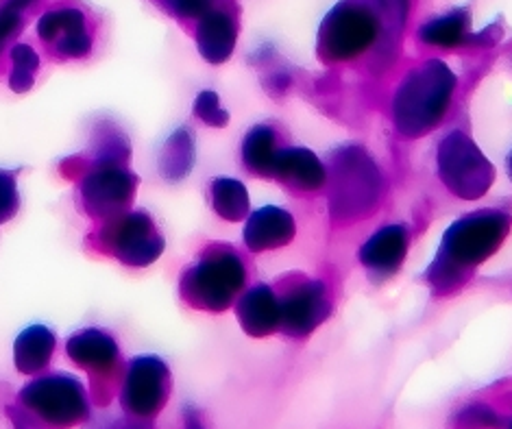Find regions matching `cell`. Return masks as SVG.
I'll return each instance as SVG.
<instances>
[{"mask_svg":"<svg viewBox=\"0 0 512 429\" xmlns=\"http://www.w3.org/2000/svg\"><path fill=\"white\" fill-rule=\"evenodd\" d=\"M508 229L510 216L497 210L473 212L451 225L428 273L434 292L456 290L469 268L489 260L502 247Z\"/></svg>","mask_w":512,"mask_h":429,"instance_id":"1","label":"cell"},{"mask_svg":"<svg viewBox=\"0 0 512 429\" xmlns=\"http://www.w3.org/2000/svg\"><path fill=\"white\" fill-rule=\"evenodd\" d=\"M456 77L443 61L430 59L401 81L393 101L397 131L406 138L428 136L445 118Z\"/></svg>","mask_w":512,"mask_h":429,"instance_id":"2","label":"cell"},{"mask_svg":"<svg viewBox=\"0 0 512 429\" xmlns=\"http://www.w3.org/2000/svg\"><path fill=\"white\" fill-rule=\"evenodd\" d=\"M332 186H329V212L343 223H358L371 214L382 196V175L367 151L347 146L332 157Z\"/></svg>","mask_w":512,"mask_h":429,"instance_id":"3","label":"cell"},{"mask_svg":"<svg viewBox=\"0 0 512 429\" xmlns=\"http://www.w3.org/2000/svg\"><path fill=\"white\" fill-rule=\"evenodd\" d=\"M247 284V266L229 247H212L181 281L184 297L199 310L221 312Z\"/></svg>","mask_w":512,"mask_h":429,"instance_id":"4","label":"cell"},{"mask_svg":"<svg viewBox=\"0 0 512 429\" xmlns=\"http://www.w3.org/2000/svg\"><path fill=\"white\" fill-rule=\"evenodd\" d=\"M382 33V20L375 11L358 0L338 3L321 24L319 55L325 61L356 59L377 42Z\"/></svg>","mask_w":512,"mask_h":429,"instance_id":"5","label":"cell"},{"mask_svg":"<svg viewBox=\"0 0 512 429\" xmlns=\"http://www.w3.org/2000/svg\"><path fill=\"white\" fill-rule=\"evenodd\" d=\"M438 175L449 192L471 201L491 188L495 170L467 133L451 131L438 146Z\"/></svg>","mask_w":512,"mask_h":429,"instance_id":"6","label":"cell"},{"mask_svg":"<svg viewBox=\"0 0 512 429\" xmlns=\"http://www.w3.org/2000/svg\"><path fill=\"white\" fill-rule=\"evenodd\" d=\"M286 290L279 297V329L292 338L312 334L332 312V301L325 284L314 279L295 277L286 281Z\"/></svg>","mask_w":512,"mask_h":429,"instance_id":"7","label":"cell"},{"mask_svg":"<svg viewBox=\"0 0 512 429\" xmlns=\"http://www.w3.org/2000/svg\"><path fill=\"white\" fill-rule=\"evenodd\" d=\"M168 397V369L155 358L136 360L125 386V406L138 416H153Z\"/></svg>","mask_w":512,"mask_h":429,"instance_id":"8","label":"cell"},{"mask_svg":"<svg viewBox=\"0 0 512 429\" xmlns=\"http://www.w3.org/2000/svg\"><path fill=\"white\" fill-rule=\"evenodd\" d=\"M29 406L38 408L42 414H46L51 421H64L72 423L83 416L85 403L81 388L70 382V379H44V382L33 384L27 392H24Z\"/></svg>","mask_w":512,"mask_h":429,"instance_id":"9","label":"cell"},{"mask_svg":"<svg viewBox=\"0 0 512 429\" xmlns=\"http://www.w3.org/2000/svg\"><path fill=\"white\" fill-rule=\"evenodd\" d=\"M408 253V229L404 225H388L371 236L360 249V262L371 275H395Z\"/></svg>","mask_w":512,"mask_h":429,"instance_id":"10","label":"cell"},{"mask_svg":"<svg viewBox=\"0 0 512 429\" xmlns=\"http://www.w3.org/2000/svg\"><path fill=\"white\" fill-rule=\"evenodd\" d=\"M114 244L120 260L129 264H149L162 253V236L155 229L149 216L133 214L118 225L114 234Z\"/></svg>","mask_w":512,"mask_h":429,"instance_id":"11","label":"cell"},{"mask_svg":"<svg viewBox=\"0 0 512 429\" xmlns=\"http://www.w3.org/2000/svg\"><path fill=\"white\" fill-rule=\"evenodd\" d=\"M295 238V218L279 207H262L245 227V242L253 253L286 247Z\"/></svg>","mask_w":512,"mask_h":429,"instance_id":"12","label":"cell"},{"mask_svg":"<svg viewBox=\"0 0 512 429\" xmlns=\"http://www.w3.org/2000/svg\"><path fill=\"white\" fill-rule=\"evenodd\" d=\"M273 177L303 192L319 190L327 181V170L308 149H282L277 155Z\"/></svg>","mask_w":512,"mask_h":429,"instance_id":"13","label":"cell"},{"mask_svg":"<svg viewBox=\"0 0 512 429\" xmlns=\"http://www.w3.org/2000/svg\"><path fill=\"white\" fill-rule=\"evenodd\" d=\"M40 35L46 42L57 40V48L68 57H79L90 51L85 20L75 9H62L46 14L40 20Z\"/></svg>","mask_w":512,"mask_h":429,"instance_id":"14","label":"cell"},{"mask_svg":"<svg viewBox=\"0 0 512 429\" xmlns=\"http://www.w3.org/2000/svg\"><path fill=\"white\" fill-rule=\"evenodd\" d=\"M236 35L238 27L234 16L225 9H210L207 14H203L197 29L201 55L207 61H212V64H223L225 59H229L231 51H234Z\"/></svg>","mask_w":512,"mask_h":429,"instance_id":"15","label":"cell"},{"mask_svg":"<svg viewBox=\"0 0 512 429\" xmlns=\"http://www.w3.org/2000/svg\"><path fill=\"white\" fill-rule=\"evenodd\" d=\"M238 318L247 334L262 338L279 329V297L268 286H255L238 303Z\"/></svg>","mask_w":512,"mask_h":429,"instance_id":"16","label":"cell"},{"mask_svg":"<svg viewBox=\"0 0 512 429\" xmlns=\"http://www.w3.org/2000/svg\"><path fill=\"white\" fill-rule=\"evenodd\" d=\"M279 151L282 149H279L275 129L268 125H258L249 131L245 144H242V159H245L251 173L273 177Z\"/></svg>","mask_w":512,"mask_h":429,"instance_id":"17","label":"cell"},{"mask_svg":"<svg viewBox=\"0 0 512 429\" xmlns=\"http://www.w3.org/2000/svg\"><path fill=\"white\" fill-rule=\"evenodd\" d=\"M469 27H471V18L467 11L456 9V11H449L445 16H438L430 22H425L419 31V38L428 46L456 48L467 42Z\"/></svg>","mask_w":512,"mask_h":429,"instance_id":"18","label":"cell"},{"mask_svg":"<svg viewBox=\"0 0 512 429\" xmlns=\"http://www.w3.org/2000/svg\"><path fill=\"white\" fill-rule=\"evenodd\" d=\"M133 192V179L123 170H105L88 183V196L92 205L116 207L125 203Z\"/></svg>","mask_w":512,"mask_h":429,"instance_id":"19","label":"cell"},{"mask_svg":"<svg viewBox=\"0 0 512 429\" xmlns=\"http://www.w3.org/2000/svg\"><path fill=\"white\" fill-rule=\"evenodd\" d=\"M55 349V338L44 327H31L24 332L16 345V364L24 373L42 369L48 362V355Z\"/></svg>","mask_w":512,"mask_h":429,"instance_id":"20","label":"cell"},{"mask_svg":"<svg viewBox=\"0 0 512 429\" xmlns=\"http://www.w3.org/2000/svg\"><path fill=\"white\" fill-rule=\"evenodd\" d=\"M68 353H72V358L83 366L99 364L109 369L116 360V345L99 332H83L75 340L68 342Z\"/></svg>","mask_w":512,"mask_h":429,"instance_id":"21","label":"cell"},{"mask_svg":"<svg viewBox=\"0 0 512 429\" xmlns=\"http://www.w3.org/2000/svg\"><path fill=\"white\" fill-rule=\"evenodd\" d=\"M212 201L214 210L225 220H242L249 210V196L245 186L236 179H216L212 183Z\"/></svg>","mask_w":512,"mask_h":429,"instance_id":"22","label":"cell"},{"mask_svg":"<svg viewBox=\"0 0 512 429\" xmlns=\"http://www.w3.org/2000/svg\"><path fill=\"white\" fill-rule=\"evenodd\" d=\"M194 162V146L186 131H177L173 138L168 140L164 157H162V170L170 179L184 177Z\"/></svg>","mask_w":512,"mask_h":429,"instance_id":"23","label":"cell"},{"mask_svg":"<svg viewBox=\"0 0 512 429\" xmlns=\"http://www.w3.org/2000/svg\"><path fill=\"white\" fill-rule=\"evenodd\" d=\"M502 414L495 412L489 403H471L460 410L454 419V429H502Z\"/></svg>","mask_w":512,"mask_h":429,"instance_id":"24","label":"cell"},{"mask_svg":"<svg viewBox=\"0 0 512 429\" xmlns=\"http://www.w3.org/2000/svg\"><path fill=\"white\" fill-rule=\"evenodd\" d=\"M14 88L16 90H27L33 79V72L38 70V57L31 51L29 46H16L14 48Z\"/></svg>","mask_w":512,"mask_h":429,"instance_id":"25","label":"cell"},{"mask_svg":"<svg viewBox=\"0 0 512 429\" xmlns=\"http://www.w3.org/2000/svg\"><path fill=\"white\" fill-rule=\"evenodd\" d=\"M194 109H197V116L203 122H207V125L223 127V125H227V120H229L227 112H225V109H221V103H218V96L214 92H203L199 96L197 107H194Z\"/></svg>","mask_w":512,"mask_h":429,"instance_id":"26","label":"cell"},{"mask_svg":"<svg viewBox=\"0 0 512 429\" xmlns=\"http://www.w3.org/2000/svg\"><path fill=\"white\" fill-rule=\"evenodd\" d=\"M382 9V31L390 27V31H399L404 27L408 14V0H377Z\"/></svg>","mask_w":512,"mask_h":429,"instance_id":"27","label":"cell"},{"mask_svg":"<svg viewBox=\"0 0 512 429\" xmlns=\"http://www.w3.org/2000/svg\"><path fill=\"white\" fill-rule=\"evenodd\" d=\"M160 3L177 16H203L212 7V0H160Z\"/></svg>","mask_w":512,"mask_h":429,"instance_id":"28","label":"cell"},{"mask_svg":"<svg viewBox=\"0 0 512 429\" xmlns=\"http://www.w3.org/2000/svg\"><path fill=\"white\" fill-rule=\"evenodd\" d=\"M18 205V199H16V190H14V181H11L9 175L0 173V223L7 216L14 214Z\"/></svg>","mask_w":512,"mask_h":429,"instance_id":"29","label":"cell"},{"mask_svg":"<svg viewBox=\"0 0 512 429\" xmlns=\"http://www.w3.org/2000/svg\"><path fill=\"white\" fill-rule=\"evenodd\" d=\"M20 24V11L5 5V9L0 11V46L9 38L14 29Z\"/></svg>","mask_w":512,"mask_h":429,"instance_id":"30","label":"cell"},{"mask_svg":"<svg viewBox=\"0 0 512 429\" xmlns=\"http://www.w3.org/2000/svg\"><path fill=\"white\" fill-rule=\"evenodd\" d=\"M33 3V0H9V7H14V9H18V11H22L24 7H29Z\"/></svg>","mask_w":512,"mask_h":429,"instance_id":"31","label":"cell"},{"mask_svg":"<svg viewBox=\"0 0 512 429\" xmlns=\"http://www.w3.org/2000/svg\"><path fill=\"white\" fill-rule=\"evenodd\" d=\"M188 429H203V427H201L197 421H190V423H188Z\"/></svg>","mask_w":512,"mask_h":429,"instance_id":"32","label":"cell"},{"mask_svg":"<svg viewBox=\"0 0 512 429\" xmlns=\"http://www.w3.org/2000/svg\"><path fill=\"white\" fill-rule=\"evenodd\" d=\"M510 173H512V159H510Z\"/></svg>","mask_w":512,"mask_h":429,"instance_id":"33","label":"cell"},{"mask_svg":"<svg viewBox=\"0 0 512 429\" xmlns=\"http://www.w3.org/2000/svg\"><path fill=\"white\" fill-rule=\"evenodd\" d=\"M508 429H512V421H510V425H508Z\"/></svg>","mask_w":512,"mask_h":429,"instance_id":"34","label":"cell"}]
</instances>
